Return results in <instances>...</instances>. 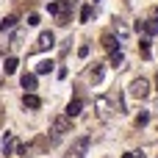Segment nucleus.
<instances>
[{"label":"nucleus","instance_id":"obj_1","mask_svg":"<svg viewBox=\"0 0 158 158\" xmlns=\"http://www.w3.org/2000/svg\"><path fill=\"white\" fill-rule=\"evenodd\" d=\"M47 11L58 19V25H69V19H72V0H53V3H47Z\"/></svg>","mask_w":158,"mask_h":158},{"label":"nucleus","instance_id":"obj_2","mask_svg":"<svg viewBox=\"0 0 158 158\" xmlns=\"http://www.w3.org/2000/svg\"><path fill=\"white\" fill-rule=\"evenodd\" d=\"M72 131V117H67V114H61V117H56L53 119V125H50V133L56 136V139H61L64 133H69Z\"/></svg>","mask_w":158,"mask_h":158},{"label":"nucleus","instance_id":"obj_3","mask_svg":"<svg viewBox=\"0 0 158 158\" xmlns=\"http://www.w3.org/2000/svg\"><path fill=\"white\" fill-rule=\"evenodd\" d=\"M89 144H92V136H78V139L72 142L69 153H67L64 158H83V156H86V150H89Z\"/></svg>","mask_w":158,"mask_h":158},{"label":"nucleus","instance_id":"obj_4","mask_svg":"<svg viewBox=\"0 0 158 158\" xmlns=\"http://www.w3.org/2000/svg\"><path fill=\"white\" fill-rule=\"evenodd\" d=\"M131 94L139 97V100H144V97L150 94V83H147L144 78H133V81H131Z\"/></svg>","mask_w":158,"mask_h":158},{"label":"nucleus","instance_id":"obj_5","mask_svg":"<svg viewBox=\"0 0 158 158\" xmlns=\"http://www.w3.org/2000/svg\"><path fill=\"white\" fill-rule=\"evenodd\" d=\"M53 44H56L53 31H42L39 39H36V50H39V53H42V50H53Z\"/></svg>","mask_w":158,"mask_h":158},{"label":"nucleus","instance_id":"obj_6","mask_svg":"<svg viewBox=\"0 0 158 158\" xmlns=\"http://www.w3.org/2000/svg\"><path fill=\"white\" fill-rule=\"evenodd\" d=\"M136 31L144 33V36L150 39V36H156V33H158V22H153V19H142V22H136Z\"/></svg>","mask_w":158,"mask_h":158},{"label":"nucleus","instance_id":"obj_7","mask_svg":"<svg viewBox=\"0 0 158 158\" xmlns=\"http://www.w3.org/2000/svg\"><path fill=\"white\" fill-rule=\"evenodd\" d=\"M22 108H31V111H36V108H42V100H39L33 92H25V94H22Z\"/></svg>","mask_w":158,"mask_h":158},{"label":"nucleus","instance_id":"obj_8","mask_svg":"<svg viewBox=\"0 0 158 158\" xmlns=\"http://www.w3.org/2000/svg\"><path fill=\"white\" fill-rule=\"evenodd\" d=\"M81 111H83V100H81V97H75V100H69V103H67V111H64V114L75 119Z\"/></svg>","mask_w":158,"mask_h":158},{"label":"nucleus","instance_id":"obj_9","mask_svg":"<svg viewBox=\"0 0 158 158\" xmlns=\"http://www.w3.org/2000/svg\"><path fill=\"white\" fill-rule=\"evenodd\" d=\"M17 147H19L17 144V136L14 133H6V139H3V156H14Z\"/></svg>","mask_w":158,"mask_h":158},{"label":"nucleus","instance_id":"obj_10","mask_svg":"<svg viewBox=\"0 0 158 158\" xmlns=\"http://www.w3.org/2000/svg\"><path fill=\"white\" fill-rule=\"evenodd\" d=\"M103 47H106L108 53H117V50H119V42H117V36H114V33H103Z\"/></svg>","mask_w":158,"mask_h":158},{"label":"nucleus","instance_id":"obj_11","mask_svg":"<svg viewBox=\"0 0 158 158\" xmlns=\"http://www.w3.org/2000/svg\"><path fill=\"white\" fill-rule=\"evenodd\" d=\"M19 83H22V89H25V92H33V89H36V75H33V72H25Z\"/></svg>","mask_w":158,"mask_h":158},{"label":"nucleus","instance_id":"obj_12","mask_svg":"<svg viewBox=\"0 0 158 158\" xmlns=\"http://www.w3.org/2000/svg\"><path fill=\"white\" fill-rule=\"evenodd\" d=\"M17 25V14H8V17H3V22H0V31L6 33V31H11Z\"/></svg>","mask_w":158,"mask_h":158},{"label":"nucleus","instance_id":"obj_13","mask_svg":"<svg viewBox=\"0 0 158 158\" xmlns=\"http://www.w3.org/2000/svg\"><path fill=\"white\" fill-rule=\"evenodd\" d=\"M53 67H56V64H53L50 58H47V61H39V64H36V75H47V72H53Z\"/></svg>","mask_w":158,"mask_h":158},{"label":"nucleus","instance_id":"obj_14","mask_svg":"<svg viewBox=\"0 0 158 158\" xmlns=\"http://www.w3.org/2000/svg\"><path fill=\"white\" fill-rule=\"evenodd\" d=\"M139 50H142V58H150V56H153V50H150V39H142V42H139Z\"/></svg>","mask_w":158,"mask_h":158},{"label":"nucleus","instance_id":"obj_15","mask_svg":"<svg viewBox=\"0 0 158 158\" xmlns=\"http://www.w3.org/2000/svg\"><path fill=\"white\" fill-rule=\"evenodd\" d=\"M17 67H19V61H17L14 56H8V58H6V75H11V72H17Z\"/></svg>","mask_w":158,"mask_h":158},{"label":"nucleus","instance_id":"obj_16","mask_svg":"<svg viewBox=\"0 0 158 158\" xmlns=\"http://www.w3.org/2000/svg\"><path fill=\"white\" fill-rule=\"evenodd\" d=\"M89 78H92V83H100L103 81V64H94V69H92Z\"/></svg>","mask_w":158,"mask_h":158},{"label":"nucleus","instance_id":"obj_17","mask_svg":"<svg viewBox=\"0 0 158 158\" xmlns=\"http://www.w3.org/2000/svg\"><path fill=\"white\" fill-rule=\"evenodd\" d=\"M147 122H150V114H147V111H142V114L136 117V128H144Z\"/></svg>","mask_w":158,"mask_h":158},{"label":"nucleus","instance_id":"obj_18","mask_svg":"<svg viewBox=\"0 0 158 158\" xmlns=\"http://www.w3.org/2000/svg\"><path fill=\"white\" fill-rule=\"evenodd\" d=\"M89 17H92V6H83L81 8V22H89Z\"/></svg>","mask_w":158,"mask_h":158},{"label":"nucleus","instance_id":"obj_19","mask_svg":"<svg viewBox=\"0 0 158 158\" xmlns=\"http://www.w3.org/2000/svg\"><path fill=\"white\" fill-rule=\"evenodd\" d=\"M119 64H122V50L111 53V67H119Z\"/></svg>","mask_w":158,"mask_h":158},{"label":"nucleus","instance_id":"obj_20","mask_svg":"<svg viewBox=\"0 0 158 158\" xmlns=\"http://www.w3.org/2000/svg\"><path fill=\"white\" fill-rule=\"evenodd\" d=\"M122 158H144V153L142 150H131V153H125Z\"/></svg>","mask_w":158,"mask_h":158},{"label":"nucleus","instance_id":"obj_21","mask_svg":"<svg viewBox=\"0 0 158 158\" xmlns=\"http://www.w3.org/2000/svg\"><path fill=\"white\" fill-rule=\"evenodd\" d=\"M78 56L86 58V56H89V44H81V47H78Z\"/></svg>","mask_w":158,"mask_h":158},{"label":"nucleus","instance_id":"obj_22","mask_svg":"<svg viewBox=\"0 0 158 158\" xmlns=\"http://www.w3.org/2000/svg\"><path fill=\"white\" fill-rule=\"evenodd\" d=\"M156 86H158V75H156Z\"/></svg>","mask_w":158,"mask_h":158},{"label":"nucleus","instance_id":"obj_23","mask_svg":"<svg viewBox=\"0 0 158 158\" xmlns=\"http://www.w3.org/2000/svg\"><path fill=\"white\" fill-rule=\"evenodd\" d=\"M47 3H53V0H47Z\"/></svg>","mask_w":158,"mask_h":158},{"label":"nucleus","instance_id":"obj_24","mask_svg":"<svg viewBox=\"0 0 158 158\" xmlns=\"http://www.w3.org/2000/svg\"><path fill=\"white\" fill-rule=\"evenodd\" d=\"M156 14H158V11H156Z\"/></svg>","mask_w":158,"mask_h":158}]
</instances>
